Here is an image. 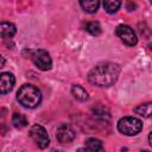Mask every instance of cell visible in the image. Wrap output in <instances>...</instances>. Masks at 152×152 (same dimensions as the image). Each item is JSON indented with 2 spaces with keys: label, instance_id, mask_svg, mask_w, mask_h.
I'll return each mask as SVG.
<instances>
[{
  "label": "cell",
  "instance_id": "obj_1",
  "mask_svg": "<svg viewBox=\"0 0 152 152\" xmlns=\"http://www.w3.org/2000/svg\"><path fill=\"white\" fill-rule=\"evenodd\" d=\"M120 75V66L115 63L104 62L94 66L88 74V81L97 87H109L114 84Z\"/></svg>",
  "mask_w": 152,
  "mask_h": 152
},
{
  "label": "cell",
  "instance_id": "obj_2",
  "mask_svg": "<svg viewBox=\"0 0 152 152\" xmlns=\"http://www.w3.org/2000/svg\"><path fill=\"white\" fill-rule=\"evenodd\" d=\"M17 100L20 104H23L26 108H34L37 107L42 101V94L32 84H24L19 88L17 93Z\"/></svg>",
  "mask_w": 152,
  "mask_h": 152
},
{
  "label": "cell",
  "instance_id": "obj_3",
  "mask_svg": "<svg viewBox=\"0 0 152 152\" xmlns=\"http://www.w3.org/2000/svg\"><path fill=\"white\" fill-rule=\"evenodd\" d=\"M118 129L125 135H135L142 129V122L133 116H125L119 120Z\"/></svg>",
  "mask_w": 152,
  "mask_h": 152
},
{
  "label": "cell",
  "instance_id": "obj_4",
  "mask_svg": "<svg viewBox=\"0 0 152 152\" xmlns=\"http://www.w3.org/2000/svg\"><path fill=\"white\" fill-rule=\"evenodd\" d=\"M30 135L33 139V141L40 147V148H45L49 146L50 144V139L48 135L46 129L40 126V125H33L30 129Z\"/></svg>",
  "mask_w": 152,
  "mask_h": 152
},
{
  "label": "cell",
  "instance_id": "obj_5",
  "mask_svg": "<svg viewBox=\"0 0 152 152\" xmlns=\"http://www.w3.org/2000/svg\"><path fill=\"white\" fill-rule=\"evenodd\" d=\"M115 33L128 46H134L137 44V42H138L135 32L128 25H119L116 27V30H115Z\"/></svg>",
  "mask_w": 152,
  "mask_h": 152
},
{
  "label": "cell",
  "instance_id": "obj_6",
  "mask_svg": "<svg viewBox=\"0 0 152 152\" xmlns=\"http://www.w3.org/2000/svg\"><path fill=\"white\" fill-rule=\"evenodd\" d=\"M32 61L36 64V66H38V69L40 70H50L52 66V59L50 57V53L46 50L39 49L37 51L33 52L32 55Z\"/></svg>",
  "mask_w": 152,
  "mask_h": 152
},
{
  "label": "cell",
  "instance_id": "obj_7",
  "mask_svg": "<svg viewBox=\"0 0 152 152\" xmlns=\"http://www.w3.org/2000/svg\"><path fill=\"white\" fill-rule=\"evenodd\" d=\"M76 134L69 124H61L56 129V138L61 144H69L75 139Z\"/></svg>",
  "mask_w": 152,
  "mask_h": 152
},
{
  "label": "cell",
  "instance_id": "obj_8",
  "mask_svg": "<svg viewBox=\"0 0 152 152\" xmlns=\"http://www.w3.org/2000/svg\"><path fill=\"white\" fill-rule=\"evenodd\" d=\"M15 83V78L11 72H1L0 74V94H7L13 89Z\"/></svg>",
  "mask_w": 152,
  "mask_h": 152
},
{
  "label": "cell",
  "instance_id": "obj_9",
  "mask_svg": "<svg viewBox=\"0 0 152 152\" xmlns=\"http://www.w3.org/2000/svg\"><path fill=\"white\" fill-rule=\"evenodd\" d=\"M17 32L15 25L8 21L0 23V37L1 38H12Z\"/></svg>",
  "mask_w": 152,
  "mask_h": 152
},
{
  "label": "cell",
  "instance_id": "obj_10",
  "mask_svg": "<svg viewBox=\"0 0 152 152\" xmlns=\"http://www.w3.org/2000/svg\"><path fill=\"white\" fill-rule=\"evenodd\" d=\"M82 8L88 13H95L99 10L100 0H80Z\"/></svg>",
  "mask_w": 152,
  "mask_h": 152
},
{
  "label": "cell",
  "instance_id": "obj_11",
  "mask_svg": "<svg viewBox=\"0 0 152 152\" xmlns=\"http://www.w3.org/2000/svg\"><path fill=\"white\" fill-rule=\"evenodd\" d=\"M71 93H72L74 97H75L76 100H78V101H87L88 97H89L88 91H87L82 86H78V84L72 86V88H71Z\"/></svg>",
  "mask_w": 152,
  "mask_h": 152
},
{
  "label": "cell",
  "instance_id": "obj_12",
  "mask_svg": "<svg viewBox=\"0 0 152 152\" xmlns=\"http://www.w3.org/2000/svg\"><path fill=\"white\" fill-rule=\"evenodd\" d=\"M12 124L15 128H24L27 126V119L24 114H20V113H14L12 115Z\"/></svg>",
  "mask_w": 152,
  "mask_h": 152
},
{
  "label": "cell",
  "instance_id": "obj_13",
  "mask_svg": "<svg viewBox=\"0 0 152 152\" xmlns=\"http://www.w3.org/2000/svg\"><path fill=\"white\" fill-rule=\"evenodd\" d=\"M121 6V0H103V7L108 13H115Z\"/></svg>",
  "mask_w": 152,
  "mask_h": 152
},
{
  "label": "cell",
  "instance_id": "obj_14",
  "mask_svg": "<svg viewBox=\"0 0 152 152\" xmlns=\"http://www.w3.org/2000/svg\"><path fill=\"white\" fill-rule=\"evenodd\" d=\"M151 108H152L151 102H147V103H144V104L138 106V107L134 109V112H135L138 115H140V116L150 118V116H151Z\"/></svg>",
  "mask_w": 152,
  "mask_h": 152
},
{
  "label": "cell",
  "instance_id": "obj_15",
  "mask_svg": "<svg viewBox=\"0 0 152 152\" xmlns=\"http://www.w3.org/2000/svg\"><path fill=\"white\" fill-rule=\"evenodd\" d=\"M86 148L89 151H101L103 148L101 140L95 139V138H90L86 141Z\"/></svg>",
  "mask_w": 152,
  "mask_h": 152
},
{
  "label": "cell",
  "instance_id": "obj_16",
  "mask_svg": "<svg viewBox=\"0 0 152 152\" xmlns=\"http://www.w3.org/2000/svg\"><path fill=\"white\" fill-rule=\"evenodd\" d=\"M86 31L89 32L91 36H100L102 32V28L97 21H90L86 25Z\"/></svg>",
  "mask_w": 152,
  "mask_h": 152
},
{
  "label": "cell",
  "instance_id": "obj_17",
  "mask_svg": "<svg viewBox=\"0 0 152 152\" xmlns=\"http://www.w3.org/2000/svg\"><path fill=\"white\" fill-rule=\"evenodd\" d=\"M4 65H5V58L0 55V69H1V68H4Z\"/></svg>",
  "mask_w": 152,
  "mask_h": 152
}]
</instances>
